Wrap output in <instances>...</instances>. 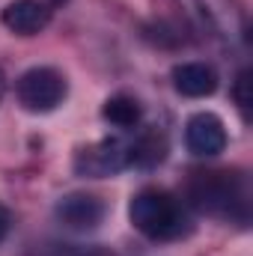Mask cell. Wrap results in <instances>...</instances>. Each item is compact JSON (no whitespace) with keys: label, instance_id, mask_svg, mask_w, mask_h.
I'll return each mask as SVG.
<instances>
[{"label":"cell","instance_id":"obj_12","mask_svg":"<svg viewBox=\"0 0 253 256\" xmlns=\"http://www.w3.org/2000/svg\"><path fill=\"white\" fill-rule=\"evenodd\" d=\"M39 250L33 256H108L98 248H80V244H60V242H51V244H36Z\"/></svg>","mask_w":253,"mask_h":256},{"label":"cell","instance_id":"obj_7","mask_svg":"<svg viewBox=\"0 0 253 256\" xmlns=\"http://www.w3.org/2000/svg\"><path fill=\"white\" fill-rule=\"evenodd\" d=\"M185 143L194 155L212 158L226 149V128L214 114H194L185 126Z\"/></svg>","mask_w":253,"mask_h":256},{"label":"cell","instance_id":"obj_13","mask_svg":"<svg viewBox=\"0 0 253 256\" xmlns=\"http://www.w3.org/2000/svg\"><path fill=\"white\" fill-rule=\"evenodd\" d=\"M232 98L238 104V110L244 114V120H250V104H253V96H250V68H242L236 84H232Z\"/></svg>","mask_w":253,"mask_h":256},{"label":"cell","instance_id":"obj_9","mask_svg":"<svg viewBox=\"0 0 253 256\" xmlns=\"http://www.w3.org/2000/svg\"><path fill=\"white\" fill-rule=\"evenodd\" d=\"M173 86L188 98H206L218 90V74L206 63H179L173 68Z\"/></svg>","mask_w":253,"mask_h":256},{"label":"cell","instance_id":"obj_3","mask_svg":"<svg viewBox=\"0 0 253 256\" xmlns=\"http://www.w3.org/2000/svg\"><path fill=\"white\" fill-rule=\"evenodd\" d=\"M66 92H68V84L66 78L51 68V66H36V68H27L18 84H15V96L18 102L33 110V114H48L54 110L57 104H63Z\"/></svg>","mask_w":253,"mask_h":256},{"label":"cell","instance_id":"obj_1","mask_svg":"<svg viewBox=\"0 0 253 256\" xmlns=\"http://www.w3.org/2000/svg\"><path fill=\"white\" fill-rule=\"evenodd\" d=\"M188 202L218 220L248 224L250 220V182L238 170H194L185 185Z\"/></svg>","mask_w":253,"mask_h":256},{"label":"cell","instance_id":"obj_16","mask_svg":"<svg viewBox=\"0 0 253 256\" xmlns=\"http://www.w3.org/2000/svg\"><path fill=\"white\" fill-rule=\"evenodd\" d=\"M45 3H48V6H51V9H54V6H57V3H66V0H45Z\"/></svg>","mask_w":253,"mask_h":256},{"label":"cell","instance_id":"obj_8","mask_svg":"<svg viewBox=\"0 0 253 256\" xmlns=\"http://www.w3.org/2000/svg\"><path fill=\"white\" fill-rule=\"evenodd\" d=\"M0 21L15 36H36L51 24V6L45 0H12L0 12Z\"/></svg>","mask_w":253,"mask_h":256},{"label":"cell","instance_id":"obj_6","mask_svg":"<svg viewBox=\"0 0 253 256\" xmlns=\"http://www.w3.org/2000/svg\"><path fill=\"white\" fill-rule=\"evenodd\" d=\"M104 202L102 196L96 194H86V191H78V194H66L63 200L54 206V214L57 220L74 230V232H86V230H96L102 220H104Z\"/></svg>","mask_w":253,"mask_h":256},{"label":"cell","instance_id":"obj_10","mask_svg":"<svg viewBox=\"0 0 253 256\" xmlns=\"http://www.w3.org/2000/svg\"><path fill=\"white\" fill-rule=\"evenodd\" d=\"M164 152H167L164 137L158 131H146L143 137H137L128 146V164H134V167H155L158 161H164Z\"/></svg>","mask_w":253,"mask_h":256},{"label":"cell","instance_id":"obj_2","mask_svg":"<svg viewBox=\"0 0 253 256\" xmlns=\"http://www.w3.org/2000/svg\"><path fill=\"white\" fill-rule=\"evenodd\" d=\"M128 218L134 230L152 242H176L190 232V214L185 202L161 188H143L140 194H134Z\"/></svg>","mask_w":253,"mask_h":256},{"label":"cell","instance_id":"obj_15","mask_svg":"<svg viewBox=\"0 0 253 256\" xmlns=\"http://www.w3.org/2000/svg\"><path fill=\"white\" fill-rule=\"evenodd\" d=\"M3 86H6V78H3V68H0V92H3Z\"/></svg>","mask_w":253,"mask_h":256},{"label":"cell","instance_id":"obj_4","mask_svg":"<svg viewBox=\"0 0 253 256\" xmlns=\"http://www.w3.org/2000/svg\"><path fill=\"white\" fill-rule=\"evenodd\" d=\"M190 18L218 39H244V15L232 0H179Z\"/></svg>","mask_w":253,"mask_h":256},{"label":"cell","instance_id":"obj_5","mask_svg":"<svg viewBox=\"0 0 253 256\" xmlns=\"http://www.w3.org/2000/svg\"><path fill=\"white\" fill-rule=\"evenodd\" d=\"M122 167H128V146L116 137L98 140L92 146H84L74 155V173L78 176H90V179H104L120 173Z\"/></svg>","mask_w":253,"mask_h":256},{"label":"cell","instance_id":"obj_11","mask_svg":"<svg viewBox=\"0 0 253 256\" xmlns=\"http://www.w3.org/2000/svg\"><path fill=\"white\" fill-rule=\"evenodd\" d=\"M102 116L116 128H134L140 122V104H137V98L120 92V96H110V98L104 102Z\"/></svg>","mask_w":253,"mask_h":256},{"label":"cell","instance_id":"obj_14","mask_svg":"<svg viewBox=\"0 0 253 256\" xmlns=\"http://www.w3.org/2000/svg\"><path fill=\"white\" fill-rule=\"evenodd\" d=\"M9 226H12V214H9V208L0 202V242L9 236Z\"/></svg>","mask_w":253,"mask_h":256}]
</instances>
